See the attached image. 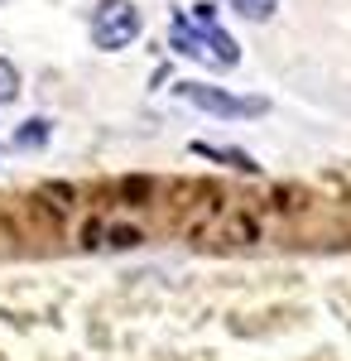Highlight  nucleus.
<instances>
[{
    "instance_id": "nucleus-1",
    "label": "nucleus",
    "mask_w": 351,
    "mask_h": 361,
    "mask_svg": "<svg viewBox=\"0 0 351 361\" xmlns=\"http://www.w3.org/2000/svg\"><path fill=\"white\" fill-rule=\"evenodd\" d=\"M173 54H183V58H197V63H216V68H236L241 63V44L236 39H226L221 29L212 25H192V20H183L178 15V25H173Z\"/></svg>"
},
{
    "instance_id": "nucleus-2",
    "label": "nucleus",
    "mask_w": 351,
    "mask_h": 361,
    "mask_svg": "<svg viewBox=\"0 0 351 361\" xmlns=\"http://www.w3.org/2000/svg\"><path fill=\"white\" fill-rule=\"evenodd\" d=\"M140 34V15L130 0H101L97 15H92V44L97 49H125L130 39Z\"/></svg>"
},
{
    "instance_id": "nucleus-3",
    "label": "nucleus",
    "mask_w": 351,
    "mask_h": 361,
    "mask_svg": "<svg viewBox=\"0 0 351 361\" xmlns=\"http://www.w3.org/2000/svg\"><path fill=\"white\" fill-rule=\"evenodd\" d=\"M178 97L192 102L197 111H212V116H265V97H231L226 87H207V82H183Z\"/></svg>"
},
{
    "instance_id": "nucleus-4",
    "label": "nucleus",
    "mask_w": 351,
    "mask_h": 361,
    "mask_svg": "<svg viewBox=\"0 0 351 361\" xmlns=\"http://www.w3.org/2000/svg\"><path fill=\"white\" fill-rule=\"evenodd\" d=\"M197 154H207V159H221V164H236V169H245V173H255V159L250 154H241V149H212V145H197Z\"/></svg>"
},
{
    "instance_id": "nucleus-5",
    "label": "nucleus",
    "mask_w": 351,
    "mask_h": 361,
    "mask_svg": "<svg viewBox=\"0 0 351 361\" xmlns=\"http://www.w3.org/2000/svg\"><path fill=\"white\" fill-rule=\"evenodd\" d=\"M15 97H20V73H15V63L0 58V106H10Z\"/></svg>"
},
{
    "instance_id": "nucleus-6",
    "label": "nucleus",
    "mask_w": 351,
    "mask_h": 361,
    "mask_svg": "<svg viewBox=\"0 0 351 361\" xmlns=\"http://www.w3.org/2000/svg\"><path fill=\"white\" fill-rule=\"evenodd\" d=\"M49 140V121H25L20 130H15V145L20 149H29V145H44Z\"/></svg>"
},
{
    "instance_id": "nucleus-7",
    "label": "nucleus",
    "mask_w": 351,
    "mask_h": 361,
    "mask_svg": "<svg viewBox=\"0 0 351 361\" xmlns=\"http://www.w3.org/2000/svg\"><path fill=\"white\" fill-rule=\"evenodd\" d=\"M274 5H279V0H231V10L245 15V20H270Z\"/></svg>"
},
{
    "instance_id": "nucleus-8",
    "label": "nucleus",
    "mask_w": 351,
    "mask_h": 361,
    "mask_svg": "<svg viewBox=\"0 0 351 361\" xmlns=\"http://www.w3.org/2000/svg\"><path fill=\"white\" fill-rule=\"evenodd\" d=\"M140 231H130V226H111V246H135Z\"/></svg>"
}]
</instances>
